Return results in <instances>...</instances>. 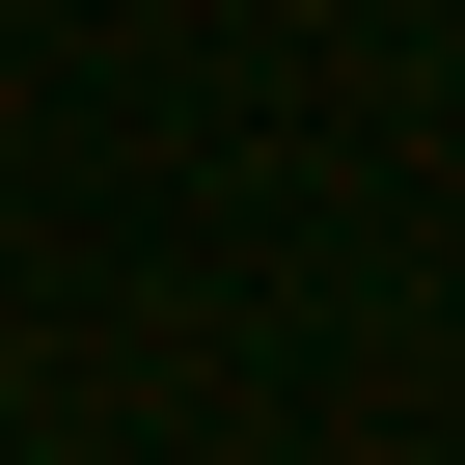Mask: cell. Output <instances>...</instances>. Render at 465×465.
Wrapping results in <instances>:
<instances>
[]
</instances>
